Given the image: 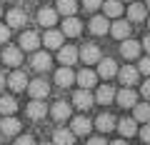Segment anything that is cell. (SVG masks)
I'll return each mask as SVG.
<instances>
[{"label":"cell","instance_id":"1","mask_svg":"<svg viewBox=\"0 0 150 145\" xmlns=\"http://www.w3.org/2000/svg\"><path fill=\"white\" fill-rule=\"evenodd\" d=\"M78 58H80L85 65H90V63H98V60H100V48H98L95 43H85L80 50H78Z\"/></svg>","mask_w":150,"mask_h":145},{"label":"cell","instance_id":"2","mask_svg":"<svg viewBox=\"0 0 150 145\" xmlns=\"http://www.w3.org/2000/svg\"><path fill=\"white\" fill-rule=\"evenodd\" d=\"M63 35H68V38H78L83 33V23L78 20L75 15H65V20H63Z\"/></svg>","mask_w":150,"mask_h":145},{"label":"cell","instance_id":"3","mask_svg":"<svg viewBox=\"0 0 150 145\" xmlns=\"http://www.w3.org/2000/svg\"><path fill=\"white\" fill-rule=\"evenodd\" d=\"M28 93H30V98H35V100H45L48 98V93H50V85L45 80H30L28 83Z\"/></svg>","mask_w":150,"mask_h":145},{"label":"cell","instance_id":"4","mask_svg":"<svg viewBox=\"0 0 150 145\" xmlns=\"http://www.w3.org/2000/svg\"><path fill=\"white\" fill-rule=\"evenodd\" d=\"M115 73H118V63H115L112 58L98 60V73L95 75H100L103 80H110V78H115Z\"/></svg>","mask_w":150,"mask_h":145},{"label":"cell","instance_id":"5","mask_svg":"<svg viewBox=\"0 0 150 145\" xmlns=\"http://www.w3.org/2000/svg\"><path fill=\"white\" fill-rule=\"evenodd\" d=\"M73 105H75V108H80V110H88V108L95 105V98H93V93H90V90L80 88V90L73 95Z\"/></svg>","mask_w":150,"mask_h":145},{"label":"cell","instance_id":"6","mask_svg":"<svg viewBox=\"0 0 150 145\" xmlns=\"http://www.w3.org/2000/svg\"><path fill=\"white\" fill-rule=\"evenodd\" d=\"M115 100H118V105H123V108H133L135 103H138V93L133 90V88H120L118 93H115Z\"/></svg>","mask_w":150,"mask_h":145},{"label":"cell","instance_id":"7","mask_svg":"<svg viewBox=\"0 0 150 145\" xmlns=\"http://www.w3.org/2000/svg\"><path fill=\"white\" fill-rule=\"evenodd\" d=\"M50 65H53V58H50L45 50H33V68H35L38 73L50 70Z\"/></svg>","mask_w":150,"mask_h":145},{"label":"cell","instance_id":"8","mask_svg":"<svg viewBox=\"0 0 150 145\" xmlns=\"http://www.w3.org/2000/svg\"><path fill=\"white\" fill-rule=\"evenodd\" d=\"M50 115H53L58 123H65V120H70V115H73V108H70L65 100H58L53 108H50Z\"/></svg>","mask_w":150,"mask_h":145},{"label":"cell","instance_id":"9","mask_svg":"<svg viewBox=\"0 0 150 145\" xmlns=\"http://www.w3.org/2000/svg\"><path fill=\"white\" fill-rule=\"evenodd\" d=\"M25 113H28V118H30V120H43L45 115H48V108H45L43 100H35V98H33V103H28Z\"/></svg>","mask_w":150,"mask_h":145},{"label":"cell","instance_id":"10","mask_svg":"<svg viewBox=\"0 0 150 145\" xmlns=\"http://www.w3.org/2000/svg\"><path fill=\"white\" fill-rule=\"evenodd\" d=\"M23 128V123L18 118H13V115H3V120H0V130H3V135H18Z\"/></svg>","mask_w":150,"mask_h":145},{"label":"cell","instance_id":"11","mask_svg":"<svg viewBox=\"0 0 150 145\" xmlns=\"http://www.w3.org/2000/svg\"><path fill=\"white\" fill-rule=\"evenodd\" d=\"M5 85H10V90H15V93L25 90V85H28L25 73H23V70H15V73H10V75L5 78Z\"/></svg>","mask_w":150,"mask_h":145},{"label":"cell","instance_id":"12","mask_svg":"<svg viewBox=\"0 0 150 145\" xmlns=\"http://www.w3.org/2000/svg\"><path fill=\"white\" fill-rule=\"evenodd\" d=\"M115 75L120 78V83H123L125 88H130V85H135V83H138V68H133V65H125L123 70H118V73H115Z\"/></svg>","mask_w":150,"mask_h":145},{"label":"cell","instance_id":"13","mask_svg":"<svg viewBox=\"0 0 150 145\" xmlns=\"http://www.w3.org/2000/svg\"><path fill=\"white\" fill-rule=\"evenodd\" d=\"M55 83L60 88H70L75 83V73L70 70V65H63L60 70H55Z\"/></svg>","mask_w":150,"mask_h":145},{"label":"cell","instance_id":"14","mask_svg":"<svg viewBox=\"0 0 150 145\" xmlns=\"http://www.w3.org/2000/svg\"><path fill=\"white\" fill-rule=\"evenodd\" d=\"M38 45H40V35L33 30L23 33L20 35V50H28V53H33V50H38Z\"/></svg>","mask_w":150,"mask_h":145},{"label":"cell","instance_id":"15","mask_svg":"<svg viewBox=\"0 0 150 145\" xmlns=\"http://www.w3.org/2000/svg\"><path fill=\"white\" fill-rule=\"evenodd\" d=\"M140 43L138 40H130V38H125L123 40V45H120V53H123V58H128V60H135L140 55Z\"/></svg>","mask_w":150,"mask_h":145},{"label":"cell","instance_id":"16","mask_svg":"<svg viewBox=\"0 0 150 145\" xmlns=\"http://www.w3.org/2000/svg\"><path fill=\"white\" fill-rule=\"evenodd\" d=\"M108 33H110L115 40H125V38H130V25L125 20H115L110 28H108Z\"/></svg>","mask_w":150,"mask_h":145},{"label":"cell","instance_id":"17","mask_svg":"<svg viewBox=\"0 0 150 145\" xmlns=\"http://www.w3.org/2000/svg\"><path fill=\"white\" fill-rule=\"evenodd\" d=\"M38 23L43 28H53L58 23V10H53V8H40L38 10Z\"/></svg>","mask_w":150,"mask_h":145},{"label":"cell","instance_id":"18","mask_svg":"<svg viewBox=\"0 0 150 145\" xmlns=\"http://www.w3.org/2000/svg\"><path fill=\"white\" fill-rule=\"evenodd\" d=\"M5 20H8V28H23L25 20H28V15H25V10H20V8H13V10H8Z\"/></svg>","mask_w":150,"mask_h":145},{"label":"cell","instance_id":"19","mask_svg":"<svg viewBox=\"0 0 150 145\" xmlns=\"http://www.w3.org/2000/svg\"><path fill=\"white\" fill-rule=\"evenodd\" d=\"M3 63L10 65V68H18L23 63V50L20 48H5L3 50Z\"/></svg>","mask_w":150,"mask_h":145},{"label":"cell","instance_id":"20","mask_svg":"<svg viewBox=\"0 0 150 145\" xmlns=\"http://www.w3.org/2000/svg\"><path fill=\"white\" fill-rule=\"evenodd\" d=\"M63 38L65 35L60 30H50L48 28V33H45V38L40 40V43H45V48H50V50H58L60 45H63Z\"/></svg>","mask_w":150,"mask_h":145},{"label":"cell","instance_id":"21","mask_svg":"<svg viewBox=\"0 0 150 145\" xmlns=\"http://www.w3.org/2000/svg\"><path fill=\"white\" fill-rule=\"evenodd\" d=\"M93 128V120H88L85 115H78V118H73V125H70V130H73L75 135H88Z\"/></svg>","mask_w":150,"mask_h":145},{"label":"cell","instance_id":"22","mask_svg":"<svg viewBox=\"0 0 150 145\" xmlns=\"http://www.w3.org/2000/svg\"><path fill=\"white\" fill-rule=\"evenodd\" d=\"M115 128L120 130V135H123V138H133L135 133H138V123H135L133 118H123V120H115Z\"/></svg>","mask_w":150,"mask_h":145},{"label":"cell","instance_id":"23","mask_svg":"<svg viewBox=\"0 0 150 145\" xmlns=\"http://www.w3.org/2000/svg\"><path fill=\"white\" fill-rule=\"evenodd\" d=\"M58 60L63 65H73L75 60H78V48H73V45H65L63 48V45H60L58 48Z\"/></svg>","mask_w":150,"mask_h":145},{"label":"cell","instance_id":"24","mask_svg":"<svg viewBox=\"0 0 150 145\" xmlns=\"http://www.w3.org/2000/svg\"><path fill=\"white\" fill-rule=\"evenodd\" d=\"M75 143V133L68 128H60L53 133V145H73Z\"/></svg>","mask_w":150,"mask_h":145},{"label":"cell","instance_id":"25","mask_svg":"<svg viewBox=\"0 0 150 145\" xmlns=\"http://www.w3.org/2000/svg\"><path fill=\"white\" fill-rule=\"evenodd\" d=\"M75 80H78V85L80 88H85V90H90L93 85H95V80H98V75L93 73V70H88V68H83L78 75H75Z\"/></svg>","mask_w":150,"mask_h":145},{"label":"cell","instance_id":"26","mask_svg":"<svg viewBox=\"0 0 150 145\" xmlns=\"http://www.w3.org/2000/svg\"><path fill=\"white\" fill-rule=\"evenodd\" d=\"M95 128L100 130V133H110V130H115V118H112L110 113H100L95 118Z\"/></svg>","mask_w":150,"mask_h":145},{"label":"cell","instance_id":"27","mask_svg":"<svg viewBox=\"0 0 150 145\" xmlns=\"http://www.w3.org/2000/svg\"><path fill=\"white\" fill-rule=\"evenodd\" d=\"M100 8L105 10V18H120L123 15V0H105Z\"/></svg>","mask_w":150,"mask_h":145},{"label":"cell","instance_id":"28","mask_svg":"<svg viewBox=\"0 0 150 145\" xmlns=\"http://www.w3.org/2000/svg\"><path fill=\"white\" fill-rule=\"evenodd\" d=\"M108 28H110V23H108L105 15H95L90 20V33H93V35H105Z\"/></svg>","mask_w":150,"mask_h":145},{"label":"cell","instance_id":"29","mask_svg":"<svg viewBox=\"0 0 150 145\" xmlns=\"http://www.w3.org/2000/svg\"><path fill=\"white\" fill-rule=\"evenodd\" d=\"M135 113H133V120L135 123H150V105L148 103H135Z\"/></svg>","mask_w":150,"mask_h":145},{"label":"cell","instance_id":"30","mask_svg":"<svg viewBox=\"0 0 150 145\" xmlns=\"http://www.w3.org/2000/svg\"><path fill=\"white\" fill-rule=\"evenodd\" d=\"M115 100V90H112L110 85H100L95 93V103H103V105H108V103Z\"/></svg>","mask_w":150,"mask_h":145},{"label":"cell","instance_id":"31","mask_svg":"<svg viewBox=\"0 0 150 145\" xmlns=\"http://www.w3.org/2000/svg\"><path fill=\"white\" fill-rule=\"evenodd\" d=\"M18 110V100L10 95H3L0 98V115H15Z\"/></svg>","mask_w":150,"mask_h":145},{"label":"cell","instance_id":"32","mask_svg":"<svg viewBox=\"0 0 150 145\" xmlns=\"http://www.w3.org/2000/svg\"><path fill=\"white\" fill-rule=\"evenodd\" d=\"M128 18H130L133 23L145 20V3H133V5L128 8Z\"/></svg>","mask_w":150,"mask_h":145},{"label":"cell","instance_id":"33","mask_svg":"<svg viewBox=\"0 0 150 145\" xmlns=\"http://www.w3.org/2000/svg\"><path fill=\"white\" fill-rule=\"evenodd\" d=\"M55 10L60 13V15H75L78 13V3L75 0H58V8Z\"/></svg>","mask_w":150,"mask_h":145},{"label":"cell","instance_id":"34","mask_svg":"<svg viewBox=\"0 0 150 145\" xmlns=\"http://www.w3.org/2000/svg\"><path fill=\"white\" fill-rule=\"evenodd\" d=\"M103 5V0H83V8H85L88 13H93V10H98V8Z\"/></svg>","mask_w":150,"mask_h":145},{"label":"cell","instance_id":"35","mask_svg":"<svg viewBox=\"0 0 150 145\" xmlns=\"http://www.w3.org/2000/svg\"><path fill=\"white\" fill-rule=\"evenodd\" d=\"M138 73H145V75H150V55L140 60V65H138Z\"/></svg>","mask_w":150,"mask_h":145},{"label":"cell","instance_id":"36","mask_svg":"<svg viewBox=\"0 0 150 145\" xmlns=\"http://www.w3.org/2000/svg\"><path fill=\"white\" fill-rule=\"evenodd\" d=\"M8 40H10V28H8V25H0V43L5 45Z\"/></svg>","mask_w":150,"mask_h":145},{"label":"cell","instance_id":"37","mask_svg":"<svg viewBox=\"0 0 150 145\" xmlns=\"http://www.w3.org/2000/svg\"><path fill=\"white\" fill-rule=\"evenodd\" d=\"M15 145H35V138H33V135H20V138L15 140Z\"/></svg>","mask_w":150,"mask_h":145},{"label":"cell","instance_id":"38","mask_svg":"<svg viewBox=\"0 0 150 145\" xmlns=\"http://www.w3.org/2000/svg\"><path fill=\"white\" fill-rule=\"evenodd\" d=\"M140 140H143L145 145L150 143V123H145V125H143V130H140Z\"/></svg>","mask_w":150,"mask_h":145},{"label":"cell","instance_id":"39","mask_svg":"<svg viewBox=\"0 0 150 145\" xmlns=\"http://www.w3.org/2000/svg\"><path fill=\"white\" fill-rule=\"evenodd\" d=\"M140 93H143V98H145V100H150V80H145V83H143Z\"/></svg>","mask_w":150,"mask_h":145},{"label":"cell","instance_id":"40","mask_svg":"<svg viewBox=\"0 0 150 145\" xmlns=\"http://www.w3.org/2000/svg\"><path fill=\"white\" fill-rule=\"evenodd\" d=\"M88 145H108V143L103 138H90V140H88Z\"/></svg>","mask_w":150,"mask_h":145},{"label":"cell","instance_id":"41","mask_svg":"<svg viewBox=\"0 0 150 145\" xmlns=\"http://www.w3.org/2000/svg\"><path fill=\"white\" fill-rule=\"evenodd\" d=\"M140 48H145V53H150V35H145V40L140 43Z\"/></svg>","mask_w":150,"mask_h":145},{"label":"cell","instance_id":"42","mask_svg":"<svg viewBox=\"0 0 150 145\" xmlns=\"http://www.w3.org/2000/svg\"><path fill=\"white\" fill-rule=\"evenodd\" d=\"M5 88V73H0V90Z\"/></svg>","mask_w":150,"mask_h":145},{"label":"cell","instance_id":"43","mask_svg":"<svg viewBox=\"0 0 150 145\" xmlns=\"http://www.w3.org/2000/svg\"><path fill=\"white\" fill-rule=\"evenodd\" d=\"M110 145H128V143H125V138H123V140H112Z\"/></svg>","mask_w":150,"mask_h":145},{"label":"cell","instance_id":"44","mask_svg":"<svg viewBox=\"0 0 150 145\" xmlns=\"http://www.w3.org/2000/svg\"><path fill=\"white\" fill-rule=\"evenodd\" d=\"M145 8H150V0H145Z\"/></svg>","mask_w":150,"mask_h":145},{"label":"cell","instance_id":"45","mask_svg":"<svg viewBox=\"0 0 150 145\" xmlns=\"http://www.w3.org/2000/svg\"><path fill=\"white\" fill-rule=\"evenodd\" d=\"M40 145H53V143H40Z\"/></svg>","mask_w":150,"mask_h":145},{"label":"cell","instance_id":"46","mask_svg":"<svg viewBox=\"0 0 150 145\" xmlns=\"http://www.w3.org/2000/svg\"><path fill=\"white\" fill-rule=\"evenodd\" d=\"M0 15H3V8H0Z\"/></svg>","mask_w":150,"mask_h":145},{"label":"cell","instance_id":"47","mask_svg":"<svg viewBox=\"0 0 150 145\" xmlns=\"http://www.w3.org/2000/svg\"><path fill=\"white\" fill-rule=\"evenodd\" d=\"M5 3H13V0H5Z\"/></svg>","mask_w":150,"mask_h":145},{"label":"cell","instance_id":"48","mask_svg":"<svg viewBox=\"0 0 150 145\" xmlns=\"http://www.w3.org/2000/svg\"><path fill=\"white\" fill-rule=\"evenodd\" d=\"M148 28H150V20H148Z\"/></svg>","mask_w":150,"mask_h":145},{"label":"cell","instance_id":"49","mask_svg":"<svg viewBox=\"0 0 150 145\" xmlns=\"http://www.w3.org/2000/svg\"><path fill=\"white\" fill-rule=\"evenodd\" d=\"M128 3H133V0H128Z\"/></svg>","mask_w":150,"mask_h":145}]
</instances>
